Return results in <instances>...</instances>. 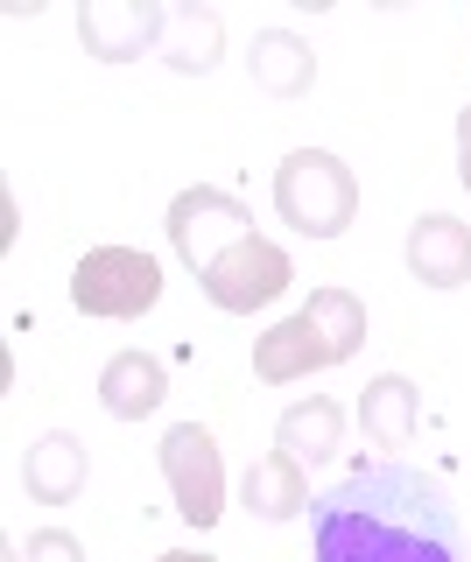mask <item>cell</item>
Instances as JSON below:
<instances>
[{
  "mask_svg": "<svg viewBox=\"0 0 471 562\" xmlns=\"http://www.w3.org/2000/svg\"><path fill=\"white\" fill-rule=\"evenodd\" d=\"M310 562H464V514L401 457L359 464L310 506Z\"/></svg>",
  "mask_w": 471,
  "mask_h": 562,
  "instance_id": "cell-1",
  "label": "cell"
},
{
  "mask_svg": "<svg viewBox=\"0 0 471 562\" xmlns=\"http://www.w3.org/2000/svg\"><path fill=\"white\" fill-rule=\"evenodd\" d=\"M274 211L303 239H338L359 218V176L330 148H289L274 169Z\"/></svg>",
  "mask_w": 471,
  "mask_h": 562,
  "instance_id": "cell-2",
  "label": "cell"
},
{
  "mask_svg": "<svg viewBox=\"0 0 471 562\" xmlns=\"http://www.w3.org/2000/svg\"><path fill=\"white\" fill-rule=\"evenodd\" d=\"M71 303L78 316H106V324H134L162 303V260L142 246H92L71 268Z\"/></svg>",
  "mask_w": 471,
  "mask_h": 562,
  "instance_id": "cell-3",
  "label": "cell"
},
{
  "mask_svg": "<svg viewBox=\"0 0 471 562\" xmlns=\"http://www.w3.org/2000/svg\"><path fill=\"white\" fill-rule=\"evenodd\" d=\"M239 239H254V211L233 198V190L218 183H190L169 198V246H177V260L190 274L218 268L225 254H233Z\"/></svg>",
  "mask_w": 471,
  "mask_h": 562,
  "instance_id": "cell-4",
  "label": "cell"
},
{
  "mask_svg": "<svg viewBox=\"0 0 471 562\" xmlns=\"http://www.w3.org/2000/svg\"><path fill=\"white\" fill-rule=\"evenodd\" d=\"M162 479H169V492H177V514L190 527H212L225 514V457H218L204 422L162 429Z\"/></svg>",
  "mask_w": 471,
  "mask_h": 562,
  "instance_id": "cell-5",
  "label": "cell"
},
{
  "mask_svg": "<svg viewBox=\"0 0 471 562\" xmlns=\"http://www.w3.org/2000/svg\"><path fill=\"white\" fill-rule=\"evenodd\" d=\"M295 281V268H289V254L274 239H239L233 254L218 260V268H204L198 274V289L212 295V310H225V316H254V310H268L274 295H282Z\"/></svg>",
  "mask_w": 471,
  "mask_h": 562,
  "instance_id": "cell-6",
  "label": "cell"
},
{
  "mask_svg": "<svg viewBox=\"0 0 471 562\" xmlns=\"http://www.w3.org/2000/svg\"><path fill=\"white\" fill-rule=\"evenodd\" d=\"M162 29L169 8H155V0H85L78 8V35L99 64H134L148 49H162Z\"/></svg>",
  "mask_w": 471,
  "mask_h": 562,
  "instance_id": "cell-7",
  "label": "cell"
},
{
  "mask_svg": "<svg viewBox=\"0 0 471 562\" xmlns=\"http://www.w3.org/2000/svg\"><path fill=\"white\" fill-rule=\"evenodd\" d=\"M324 366H338V351H330V338L310 324V310L282 316L274 330H260V338H254V380H268V386L310 380V373H324Z\"/></svg>",
  "mask_w": 471,
  "mask_h": 562,
  "instance_id": "cell-8",
  "label": "cell"
},
{
  "mask_svg": "<svg viewBox=\"0 0 471 562\" xmlns=\"http://www.w3.org/2000/svg\"><path fill=\"white\" fill-rule=\"evenodd\" d=\"M408 274L423 289H464L471 281V225L450 211H423L408 225Z\"/></svg>",
  "mask_w": 471,
  "mask_h": 562,
  "instance_id": "cell-9",
  "label": "cell"
},
{
  "mask_svg": "<svg viewBox=\"0 0 471 562\" xmlns=\"http://www.w3.org/2000/svg\"><path fill=\"white\" fill-rule=\"evenodd\" d=\"M85 471H92V457H85L78 436H64V429H49L29 443L22 457V492L36 506H71L78 492H85Z\"/></svg>",
  "mask_w": 471,
  "mask_h": 562,
  "instance_id": "cell-10",
  "label": "cell"
},
{
  "mask_svg": "<svg viewBox=\"0 0 471 562\" xmlns=\"http://www.w3.org/2000/svg\"><path fill=\"white\" fill-rule=\"evenodd\" d=\"M169 394V366L155 359V351H113L106 373H99V408H106L113 422H142L162 408Z\"/></svg>",
  "mask_w": 471,
  "mask_h": 562,
  "instance_id": "cell-11",
  "label": "cell"
},
{
  "mask_svg": "<svg viewBox=\"0 0 471 562\" xmlns=\"http://www.w3.org/2000/svg\"><path fill=\"white\" fill-rule=\"evenodd\" d=\"M247 78L260 85L268 99H303L317 85V49L289 29H260L254 35V57H247Z\"/></svg>",
  "mask_w": 471,
  "mask_h": 562,
  "instance_id": "cell-12",
  "label": "cell"
},
{
  "mask_svg": "<svg viewBox=\"0 0 471 562\" xmlns=\"http://www.w3.org/2000/svg\"><path fill=\"white\" fill-rule=\"evenodd\" d=\"M415 422H423V394H415L401 373L366 380V394H359V429H366V443H373V450H408V443H415Z\"/></svg>",
  "mask_w": 471,
  "mask_h": 562,
  "instance_id": "cell-13",
  "label": "cell"
},
{
  "mask_svg": "<svg viewBox=\"0 0 471 562\" xmlns=\"http://www.w3.org/2000/svg\"><path fill=\"white\" fill-rule=\"evenodd\" d=\"M239 506L260 520H295V514H310V471L295 464L289 450H274V457H260V464H247V479H239Z\"/></svg>",
  "mask_w": 471,
  "mask_h": 562,
  "instance_id": "cell-14",
  "label": "cell"
},
{
  "mask_svg": "<svg viewBox=\"0 0 471 562\" xmlns=\"http://www.w3.org/2000/svg\"><path fill=\"white\" fill-rule=\"evenodd\" d=\"M338 436H345V408L330 394L289 401L282 422H274V450H289L295 464H324V457H338Z\"/></svg>",
  "mask_w": 471,
  "mask_h": 562,
  "instance_id": "cell-15",
  "label": "cell"
},
{
  "mask_svg": "<svg viewBox=\"0 0 471 562\" xmlns=\"http://www.w3.org/2000/svg\"><path fill=\"white\" fill-rule=\"evenodd\" d=\"M218 49H225V22L212 8H169V29H162V57L169 70H183V78H204V70L218 64Z\"/></svg>",
  "mask_w": 471,
  "mask_h": 562,
  "instance_id": "cell-16",
  "label": "cell"
},
{
  "mask_svg": "<svg viewBox=\"0 0 471 562\" xmlns=\"http://www.w3.org/2000/svg\"><path fill=\"white\" fill-rule=\"evenodd\" d=\"M310 324H317L324 330V338H330V351H338V366L345 359H352V351L366 345V303H359V295L352 289H338V281H324V289H310Z\"/></svg>",
  "mask_w": 471,
  "mask_h": 562,
  "instance_id": "cell-17",
  "label": "cell"
},
{
  "mask_svg": "<svg viewBox=\"0 0 471 562\" xmlns=\"http://www.w3.org/2000/svg\"><path fill=\"white\" fill-rule=\"evenodd\" d=\"M22 562H85V541L71 527H36V535L22 541Z\"/></svg>",
  "mask_w": 471,
  "mask_h": 562,
  "instance_id": "cell-18",
  "label": "cell"
},
{
  "mask_svg": "<svg viewBox=\"0 0 471 562\" xmlns=\"http://www.w3.org/2000/svg\"><path fill=\"white\" fill-rule=\"evenodd\" d=\"M458 183L471 190V105L458 113Z\"/></svg>",
  "mask_w": 471,
  "mask_h": 562,
  "instance_id": "cell-19",
  "label": "cell"
},
{
  "mask_svg": "<svg viewBox=\"0 0 471 562\" xmlns=\"http://www.w3.org/2000/svg\"><path fill=\"white\" fill-rule=\"evenodd\" d=\"M155 562H218V555H204V549H162Z\"/></svg>",
  "mask_w": 471,
  "mask_h": 562,
  "instance_id": "cell-20",
  "label": "cell"
}]
</instances>
